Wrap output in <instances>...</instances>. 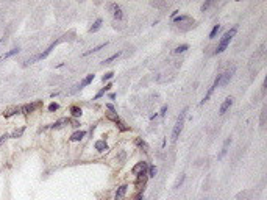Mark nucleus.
Returning a JSON list of instances; mask_svg holds the SVG:
<instances>
[{
	"label": "nucleus",
	"mask_w": 267,
	"mask_h": 200,
	"mask_svg": "<svg viewBox=\"0 0 267 200\" xmlns=\"http://www.w3.org/2000/svg\"><path fill=\"white\" fill-rule=\"evenodd\" d=\"M184 178H186V177H184V175H181V177H180V178H178V180L175 181V184H174V188H180V186L183 184V181H184Z\"/></svg>",
	"instance_id": "obj_25"
},
{
	"label": "nucleus",
	"mask_w": 267,
	"mask_h": 200,
	"mask_svg": "<svg viewBox=\"0 0 267 200\" xmlns=\"http://www.w3.org/2000/svg\"><path fill=\"white\" fill-rule=\"evenodd\" d=\"M135 200H144V197H142V195H138V197H136Z\"/></svg>",
	"instance_id": "obj_34"
},
{
	"label": "nucleus",
	"mask_w": 267,
	"mask_h": 200,
	"mask_svg": "<svg viewBox=\"0 0 267 200\" xmlns=\"http://www.w3.org/2000/svg\"><path fill=\"white\" fill-rule=\"evenodd\" d=\"M236 30H237V27H233L230 31H226V33L220 38V41H219V44H217V47H216V53H222V52L226 49V45H228V44H230V41L233 39V36H234Z\"/></svg>",
	"instance_id": "obj_1"
},
{
	"label": "nucleus",
	"mask_w": 267,
	"mask_h": 200,
	"mask_svg": "<svg viewBox=\"0 0 267 200\" xmlns=\"http://www.w3.org/2000/svg\"><path fill=\"white\" fill-rule=\"evenodd\" d=\"M0 44H2V41H0Z\"/></svg>",
	"instance_id": "obj_35"
},
{
	"label": "nucleus",
	"mask_w": 267,
	"mask_h": 200,
	"mask_svg": "<svg viewBox=\"0 0 267 200\" xmlns=\"http://www.w3.org/2000/svg\"><path fill=\"white\" fill-rule=\"evenodd\" d=\"M189 49V45L188 44H181V45H178L175 50H174V53H183V52H186Z\"/></svg>",
	"instance_id": "obj_20"
},
{
	"label": "nucleus",
	"mask_w": 267,
	"mask_h": 200,
	"mask_svg": "<svg viewBox=\"0 0 267 200\" xmlns=\"http://www.w3.org/2000/svg\"><path fill=\"white\" fill-rule=\"evenodd\" d=\"M84 136H86V131H75V133L70 136V141L77 142V141H81Z\"/></svg>",
	"instance_id": "obj_14"
},
{
	"label": "nucleus",
	"mask_w": 267,
	"mask_h": 200,
	"mask_svg": "<svg viewBox=\"0 0 267 200\" xmlns=\"http://www.w3.org/2000/svg\"><path fill=\"white\" fill-rule=\"evenodd\" d=\"M111 88H112V84H111V83H108V84H106V86H105V88H103L102 91H98V92H97V95H95V98H100V97H102V95H103V94H105L106 91H109Z\"/></svg>",
	"instance_id": "obj_19"
},
{
	"label": "nucleus",
	"mask_w": 267,
	"mask_h": 200,
	"mask_svg": "<svg viewBox=\"0 0 267 200\" xmlns=\"http://www.w3.org/2000/svg\"><path fill=\"white\" fill-rule=\"evenodd\" d=\"M186 114H188V108H184V110L180 113V116H178V121H177V124H175V127H174V131H172V141H174V142L178 139V136H180V133H181V130H183Z\"/></svg>",
	"instance_id": "obj_2"
},
{
	"label": "nucleus",
	"mask_w": 267,
	"mask_h": 200,
	"mask_svg": "<svg viewBox=\"0 0 267 200\" xmlns=\"http://www.w3.org/2000/svg\"><path fill=\"white\" fill-rule=\"evenodd\" d=\"M119 56H120V52H117V53H114V55H112V56H109V58H106V60L103 61V64H109L111 61H114V60H117Z\"/></svg>",
	"instance_id": "obj_23"
},
{
	"label": "nucleus",
	"mask_w": 267,
	"mask_h": 200,
	"mask_svg": "<svg viewBox=\"0 0 267 200\" xmlns=\"http://www.w3.org/2000/svg\"><path fill=\"white\" fill-rule=\"evenodd\" d=\"M126 184H122V186H119V189L116 191V200H122L123 198V195L126 194Z\"/></svg>",
	"instance_id": "obj_10"
},
{
	"label": "nucleus",
	"mask_w": 267,
	"mask_h": 200,
	"mask_svg": "<svg viewBox=\"0 0 267 200\" xmlns=\"http://www.w3.org/2000/svg\"><path fill=\"white\" fill-rule=\"evenodd\" d=\"M19 50H21L19 47H14V49H11L10 52H7V53H5V55L2 56V58H0V61H3V60H7V58H11V56L17 55V53H19Z\"/></svg>",
	"instance_id": "obj_12"
},
{
	"label": "nucleus",
	"mask_w": 267,
	"mask_h": 200,
	"mask_svg": "<svg viewBox=\"0 0 267 200\" xmlns=\"http://www.w3.org/2000/svg\"><path fill=\"white\" fill-rule=\"evenodd\" d=\"M22 133H24V127H22V128H19V130H16V131L11 135V138H19Z\"/></svg>",
	"instance_id": "obj_26"
},
{
	"label": "nucleus",
	"mask_w": 267,
	"mask_h": 200,
	"mask_svg": "<svg viewBox=\"0 0 267 200\" xmlns=\"http://www.w3.org/2000/svg\"><path fill=\"white\" fill-rule=\"evenodd\" d=\"M100 27H102V19H97V21L94 22V25L89 28V31H91V33H95V31H97Z\"/></svg>",
	"instance_id": "obj_18"
},
{
	"label": "nucleus",
	"mask_w": 267,
	"mask_h": 200,
	"mask_svg": "<svg viewBox=\"0 0 267 200\" xmlns=\"http://www.w3.org/2000/svg\"><path fill=\"white\" fill-rule=\"evenodd\" d=\"M108 8L112 11V16L117 19V21H120V19H123V14H122V10H120V7L117 5V3H109L108 5Z\"/></svg>",
	"instance_id": "obj_6"
},
{
	"label": "nucleus",
	"mask_w": 267,
	"mask_h": 200,
	"mask_svg": "<svg viewBox=\"0 0 267 200\" xmlns=\"http://www.w3.org/2000/svg\"><path fill=\"white\" fill-rule=\"evenodd\" d=\"M38 107H41V102H36V103H28V105H24L21 107V113L24 114H28V113H33Z\"/></svg>",
	"instance_id": "obj_7"
},
{
	"label": "nucleus",
	"mask_w": 267,
	"mask_h": 200,
	"mask_svg": "<svg viewBox=\"0 0 267 200\" xmlns=\"http://www.w3.org/2000/svg\"><path fill=\"white\" fill-rule=\"evenodd\" d=\"M220 31V25H214V28L211 30V33H209V39H214L216 38V35Z\"/></svg>",
	"instance_id": "obj_22"
},
{
	"label": "nucleus",
	"mask_w": 267,
	"mask_h": 200,
	"mask_svg": "<svg viewBox=\"0 0 267 200\" xmlns=\"http://www.w3.org/2000/svg\"><path fill=\"white\" fill-rule=\"evenodd\" d=\"M156 172H158V169H156L155 166H152V167L149 169V174H150L149 177H155V175H156Z\"/></svg>",
	"instance_id": "obj_28"
},
{
	"label": "nucleus",
	"mask_w": 267,
	"mask_h": 200,
	"mask_svg": "<svg viewBox=\"0 0 267 200\" xmlns=\"http://www.w3.org/2000/svg\"><path fill=\"white\" fill-rule=\"evenodd\" d=\"M234 72H236V67H234V66H231L230 69H226V70H225V74H222V75H220V84H222V86L228 84Z\"/></svg>",
	"instance_id": "obj_3"
},
{
	"label": "nucleus",
	"mask_w": 267,
	"mask_h": 200,
	"mask_svg": "<svg viewBox=\"0 0 267 200\" xmlns=\"http://www.w3.org/2000/svg\"><path fill=\"white\" fill-rule=\"evenodd\" d=\"M108 45V42H103V44H100V45H97V47H94V49H91V50H88V52H84L83 55L86 56V55H91V53H95V52H98V50H102L103 47H106Z\"/></svg>",
	"instance_id": "obj_16"
},
{
	"label": "nucleus",
	"mask_w": 267,
	"mask_h": 200,
	"mask_svg": "<svg viewBox=\"0 0 267 200\" xmlns=\"http://www.w3.org/2000/svg\"><path fill=\"white\" fill-rule=\"evenodd\" d=\"M231 103H233V98H231V97L225 98V102L220 105V110H219V113H220V114H225V113H226V110L231 107Z\"/></svg>",
	"instance_id": "obj_8"
},
{
	"label": "nucleus",
	"mask_w": 267,
	"mask_h": 200,
	"mask_svg": "<svg viewBox=\"0 0 267 200\" xmlns=\"http://www.w3.org/2000/svg\"><path fill=\"white\" fill-rule=\"evenodd\" d=\"M209 5H211V2H206V3H203V5H202V11L208 10V8H209Z\"/></svg>",
	"instance_id": "obj_31"
},
{
	"label": "nucleus",
	"mask_w": 267,
	"mask_h": 200,
	"mask_svg": "<svg viewBox=\"0 0 267 200\" xmlns=\"http://www.w3.org/2000/svg\"><path fill=\"white\" fill-rule=\"evenodd\" d=\"M92 80H94V74H89L81 83H80V88H84V86H88L89 83H92Z\"/></svg>",
	"instance_id": "obj_17"
},
{
	"label": "nucleus",
	"mask_w": 267,
	"mask_h": 200,
	"mask_svg": "<svg viewBox=\"0 0 267 200\" xmlns=\"http://www.w3.org/2000/svg\"><path fill=\"white\" fill-rule=\"evenodd\" d=\"M184 21H189V16H180V17H174V22L180 24V22H184Z\"/></svg>",
	"instance_id": "obj_24"
},
{
	"label": "nucleus",
	"mask_w": 267,
	"mask_h": 200,
	"mask_svg": "<svg viewBox=\"0 0 267 200\" xmlns=\"http://www.w3.org/2000/svg\"><path fill=\"white\" fill-rule=\"evenodd\" d=\"M95 149H97L98 152H106V150H108V144H106L103 139H102V141H97V142H95Z\"/></svg>",
	"instance_id": "obj_15"
},
{
	"label": "nucleus",
	"mask_w": 267,
	"mask_h": 200,
	"mask_svg": "<svg viewBox=\"0 0 267 200\" xmlns=\"http://www.w3.org/2000/svg\"><path fill=\"white\" fill-rule=\"evenodd\" d=\"M58 110V103H50L49 105V111H56Z\"/></svg>",
	"instance_id": "obj_30"
},
{
	"label": "nucleus",
	"mask_w": 267,
	"mask_h": 200,
	"mask_svg": "<svg viewBox=\"0 0 267 200\" xmlns=\"http://www.w3.org/2000/svg\"><path fill=\"white\" fill-rule=\"evenodd\" d=\"M112 77H114V72H108V74H105V75L102 77V80L106 81V80H109V78H112Z\"/></svg>",
	"instance_id": "obj_27"
},
{
	"label": "nucleus",
	"mask_w": 267,
	"mask_h": 200,
	"mask_svg": "<svg viewBox=\"0 0 267 200\" xmlns=\"http://www.w3.org/2000/svg\"><path fill=\"white\" fill-rule=\"evenodd\" d=\"M70 113H72V116H74V117H80V116H81V108H78V107H72V108H70Z\"/></svg>",
	"instance_id": "obj_21"
},
{
	"label": "nucleus",
	"mask_w": 267,
	"mask_h": 200,
	"mask_svg": "<svg viewBox=\"0 0 267 200\" xmlns=\"http://www.w3.org/2000/svg\"><path fill=\"white\" fill-rule=\"evenodd\" d=\"M219 84H220V75H217V78L214 80V83H212V86H211V88L208 89V92H206V95L203 97V100H202V102H200V105H203V103L206 102V100H209V97H211V94L214 92V89H216V88H217Z\"/></svg>",
	"instance_id": "obj_5"
},
{
	"label": "nucleus",
	"mask_w": 267,
	"mask_h": 200,
	"mask_svg": "<svg viewBox=\"0 0 267 200\" xmlns=\"http://www.w3.org/2000/svg\"><path fill=\"white\" fill-rule=\"evenodd\" d=\"M17 113H21V107H14V108L7 110V111L3 113V116H5V117H11V116H14V114H17Z\"/></svg>",
	"instance_id": "obj_13"
},
{
	"label": "nucleus",
	"mask_w": 267,
	"mask_h": 200,
	"mask_svg": "<svg viewBox=\"0 0 267 200\" xmlns=\"http://www.w3.org/2000/svg\"><path fill=\"white\" fill-rule=\"evenodd\" d=\"M7 138H8V135H5V136H2V138H0V144H2V142H3Z\"/></svg>",
	"instance_id": "obj_33"
},
{
	"label": "nucleus",
	"mask_w": 267,
	"mask_h": 200,
	"mask_svg": "<svg viewBox=\"0 0 267 200\" xmlns=\"http://www.w3.org/2000/svg\"><path fill=\"white\" fill-rule=\"evenodd\" d=\"M231 144V139L228 138V139H225V142H223V145H222V150H220V153L217 155V160H222L225 155H226V152H228V145Z\"/></svg>",
	"instance_id": "obj_9"
},
{
	"label": "nucleus",
	"mask_w": 267,
	"mask_h": 200,
	"mask_svg": "<svg viewBox=\"0 0 267 200\" xmlns=\"http://www.w3.org/2000/svg\"><path fill=\"white\" fill-rule=\"evenodd\" d=\"M147 169H149L147 163H145V161H142V163H138L135 167H133V174L138 175V177H142V175H145Z\"/></svg>",
	"instance_id": "obj_4"
},
{
	"label": "nucleus",
	"mask_w": 267,
	"mask_h": 200,
	"mask_svg": "<svg viewBox=\"0 0 267 200\" xmlns=\"http://www.w3.org/2000/svg\"><path fill=\"white\" fill-rule=\"evenodd\" d=\"M136 144H138L139 147H142V149H145V150H147V144H145L144 141H141V139H136Z\"/></svg>",
	"instance_id": "obj_29"
},
{
	"label": "nucleus",
	"mask_w": 267,
	"mask_h": 200,
	"mask_svg": "<svg viewBox=\"0 0 267 200\" xmlns=\"http://www.w3.org/2000/svg\"><path fill=\"white\" fill-rule=\"evenodd\" d=\"M69 122H70V119L63 117V119H60V121H56V122L53 124V128H63V127H66Z\"/></svg>",
	"instance_id": "obj_11"
},
{
	"label": "nucleus",
	"mask_w": 267,
	"mask_h": 200,
	"mask_svg": "<svg viewBox=\"0 0 267 200\" xmlns=\"http://www.w3.org/2000/svg\"><path fill=\"white\" fill-rule=\"evenodd\" d=\"M166 111H167V105H164V107L161 108V116H164V114H166Z\"/></svg>",
	"instance_id": "obj_32"
}]
</instances>
